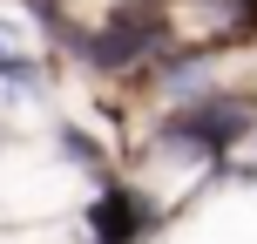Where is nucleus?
Here are the masks:
<instances>
[{"label":"nucleus","instance_id":"nucleus-1","mask_svg":"<svg viewBox=\"0 0 257 244\" xmlns=\"http://www.w3.org/2000/svg\"><path fill=\"white\" fill-rule=\"evenodd\" d=\"M169 244H257V210H250V204L203 210V217H190Z\"/></svg>","mask_w":257,"mask_h":244}]
</instances>
